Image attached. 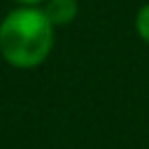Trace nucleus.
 <instances>
[{
	"label": "nucleus",
	"mask_w": 149,
	"mask_h": 149,
	"mask_svg": "<svg viewBox=\"0 0 149 149\" xmlns=\"http://www.w3.org/2000/svg\"><path fill=\"white\" fill-rule=\"evenodd\" d=\"M56 26L42 7H16L0 21V56L16 70L40 68L54 49Z\"/></svg>",
	"instance_id": "f257e3e1"
},
{
	"label": "nucleus",
	"mask_w": 149,
	"mask_h": 149,
	"mask_svg": "<svg viewBox=\"0 0 149 149\" xmlns=\"http://www.w3.org/2000/svg\"><path fill=\"white\" fill-rule=\"evenodd\" d=\"M135 30H137L140 40L149 44V2L142 5L137 9V14H135Z\"/></svg>",
	"instance_id": "7ed1b4c3"
},
{
	"label": "nucleus",
	"mask_w": 149,
	"mask_h": 149,
	"mask_svg": "<svg viewBox=\"0 0 149 149\" xmlns=\"http://www.w3.org/2000/svg\"><path fill=\"white\" fill-rule=\"evenodd\" d=\"M19 7H42L47 0H14Z\"/></svg>",
	"instance_id": "20e7f679"
},
{
	"label": "nucleus",
	"mask_w": 149,
	"mask_h": 149,
	"mask_svg": "<svg viewBox=\"0 0 149 149\" xmlns=\"http://www.w3.org/2000/svg\"><path fill=\"white\" fill-rule=\"evenodd\" d=\"M47 19L58 28V26H68L77 19L79 14V2L77 0H47L42 5Z\"/></svg>",
	"instance_id": "f03ea898"
}]
</instances>
